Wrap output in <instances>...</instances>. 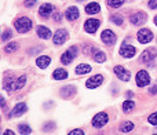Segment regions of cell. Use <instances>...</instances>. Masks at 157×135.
Listing matches in <instances>:
<instances>
[{"label": "cell", "mask_w": 157, "mask_h": 135, "mask_svg": "<svg viewBox=\"0 0 157 135\" xmlns=\"http://www.w3.org/2000/svg\"><path fill=\"white\" fill-rule=\"evenodd\" d=\"M36 30H37L39 37H41V39H48L50 36H51V30L46 26H37Z\"/></svg>", "instance_id": "cell-19"}, {"label": "cell", "mask_w": 157, "mask_h": 135, "mask_svg": "<svg viewBox=\"0 0 157 135\" xmlns=\"http://www.w3.org/2000/svg\"><path fill=\"white\" fill-rule=\"evenodd\" d=\"M108 120H109L108 114H106L105 112H101V113L95 114V117L92 119V125L97 127V128H101V127H103V125L108 123Z\"/></svg>", "instance_id": "cell-4"}, {"label": "cell", "mask_w": 157, "mask_h": 135, "mask_svg": "<svg viewBox=\"0 0 157 135\" xmlns=\"http://www.w3.org/2000/svg\"><path fill=\"white\" fill-rule=\"evenodd\" d=\"M35 4H36V0H25V2H24L25 7H33Z\"/></svg>", "instance_id": "cell-33"}, {"label": "cell", "mask_w": 157, "mask_h": 135, "mask_svg": "<svg viewBox=\"0 0 157 135\" xmlns=\"http://www.w3.org/2000/svg\"><path fill=\"white\" fill-rule=\"evenodd\" d=\"M135 52H136L135 47L130 46V44H123V46L120 47V54L124 58H132L134 55H135Z\"/></svg>", "instance_id": "cell-8"}, {"label": "cell", "mask_w": 157, "mask_h": 135, "mask_svg": "<svg viewBox=\"0 0 157 135\" xmlns=\"http://www.w3.org/2000/svg\"><path fill=\"white\" fill-rule=\"evenodd\" d=\"M52 11H54V7H52V4H50V3H46V4H43L39 8V14H40L41 17H44V18L51 15Z\"/></svg>", "instance_id": "cell-15"}, {"label": "cell", "mask_w": 157, "mask_h": 135, "mask_svg": "<svg viewBox=\"0 0 157 135\" xmlns=\"http://www.w3.org/2000/svg\"><path fill=\"white\" fill-rule=\"evenodd\" d=\"M156 55H157V52H156L155 48L146 50V51H144V52H142V55H141V62L142 64H144V62L145 64H150L156 58Z\"/></svg>", "instance_id": "cell-11"}, {"label": "cell", "mask_w": 157, "mask_h": 135, "mask_svg": "<svg viewBox=\"0 0 157 135\" xmlns=\"http://www.w3.org/2000/svg\"><path fill=\"white\" fill-rule=\"evenodd\" d=\"M94 60H95V62H105V61H106V55L103 54L102 51L95 50V51H94Z\"/></svg>", "instance_id": "cell-24"}, {"label": "cell", "mask_w": 157, "mask_h": 135, "mask_svg": "<svg viewBox=\"0 0 157 135\" xmlns=\"http://www.w3.org/2000/svg\"><path fill=\"white\" fill-rule=\"evenodd\" d=\"M19 133L21 134H32V130L28 124H19Z\"/></svg>", "instance_id": "cell-29"}, {"label": "cell", "mask_w": 157, "mask_h": 135, "mask_svg": "<svg viewBox=\"0 0 157 135\" xmlns=\"http://www.w3.org/2000/svg\"><path fill=\"white\" fill-rule=\"evenodd\" d=\"M110 19H112V22H114L116 25H121L123 24V17L121 15H113Z\"/></svg>", "instance_id": "cell-31"}, {"label": "cell", "mask_w": 157, "mask_h": 135, "mask_svg": "<svg viewBox=\"0 0 157 135\" xmlns=\"http://www.w3.org/2000/svg\"><path fill=\"white\" fill-rule=\"evenodd\" d=\"M155 24H156V26H157V17H155Z\"/></svg>", "instance_id": "cell-41"}, {"label": "cell", "mask_w": 157, "mask_h": 135, "mask_svg": "<svg viewBox=\"0 0 157 135\" xmlns=\"http://www.w3.org/2000/svg\"><path fill=\"white\" fill-rule=\"evenodd\" d=\"M99 25H101L99 19H95V18L87 19V21L84 22V28H86V30L88 33H95L97 32V29L99 28Z\"/></svg>", "instance_id": "cell-7"}, {"label": "cell", "mask_w": 157, "mask_h": 135, "mask_svg": "<svg viewBox=\"0 0 157 135\" xmlns=\"http://www.w3.org/2000/svg\"><path fill=\"white\" fill-rule=\"evenodd\" d=\"M130 21H131V24H132V25L139 26V25H142V24H145V22H146V14H145V13H135V14H132V15H131Z\"/></svg>", "instance_id": "cell-13"}, {"label": "cell", "mask_w": 157, "mask_h": 135, "mask_svg": "<svg viewBox=\"0 0 157 135\" xmlns=\"http://www.w3.org/2000/svg\"><path fill=\"white\" fill-rule=\"evenodd\" d=\"M75 72H76L77 75H86V73L91 72V66H90L88 64H80V65L76 66Z\"/></svg>", "instance_id": "cell-20"}, {"label": "cell", "mask_w": 157, "mask_h": 135, "mask_svg": "<svg viewBox=\"0 0 157 135\" xmlns=\"http://www.w3.org/2000/svg\"><path fill=\"white\" fill-rule=\"evenodd\" d=\"M26 83V77L25 76H19L15 81H14V90H21Z\"/></svg>", "instance_id": "cell-23"}, {"label": "cell", "mask_w": 157, "mask_h": 135, "mask_svg": "<svg viewBox=\"0 0 157 135\" xmlns=\"http://www.w3.org/2000/svg\"><path fill=\"white\" fill-rule=\"evenodd\" d=\"M157 92V87H152V88H150V94H156Z\"/></svg>", "instance_id": "cell-37"}, {"label": "cell", "mask_w": 157, "mask_h": 135, "mask_svg": "<svg viewBox=\"0 0 157 135\" xmlns=\"http://www.w3.org/2000/svg\"><path fill=\"white\" fill-rule=\"evenodd\" d=\"M66 39H68V32H66L65 29H58L57 32H55L54 35V44H58V46H61V44H63L66 41Z\"/></svg>", "instance_id": "cell-9"}, {"label": "cell", "mask_w": 157, "mask_h": 135, "mask_svg": "<svg viewBox=\"0 0 157 135\" xmlns=\"http://www.w3.org/2000/svg\"><path fill=\"white\" fill-rule=\"evenodd\" d=\"M153 40V33L150 29H141L138 32V41L142 44H146Z\"/></svg>", "instance_id": "cell-5"}, {"label": "cell", "mask_w": 157, "mask_h": 135, "mask_svg": "<svg viewBox=\"0 0 157 135\" xmlns=\"http://www.w3.org/2000/svg\"><path fill=\"white\" fill-rule=\"evenodd\" d=\"M149 7L152 10H157V0H150L149 2Z\"/></svg>", "instance_id": "cell-34"}, {"label": "cell", "mask_w": 157, "mask_h": 135, "mask_svg": "<svg viewBox=\"0 0 157 135\" xmlns=\"http://www.w3.org/2000/svg\"><path fill=\"white\" fill-rule=\"evenodd\" d=\"M14 26H15V29L18 30L19 33H26L28 30L32 28V21H30V18H28V17H21V18H18L15 21Z\"/></svg>", "instance_id": "cell-1"}, {"label": "cell", "mask_w": 157, "mask_h": 135, "mask_svg": "<svg viewBox=\"0 0 157 135\" xmlns=\"http://www.w3.org/2000/svg\"><path fill=\"white\" fill-rule=\"evenodd\" d=\"M147 120H149V123H150L152 125H157V112H156V113H152V114H150Z\"/></svg>", "instance_id": "cell-32"}, {"label": "cell", "mask_w": 157, "mask_h": 135, "mask_svg": "<svg viewBox=\"0 0 157 135\" xmlns=\"http://www.w3.org/2000/svg\"><path fill=\"white\" fill-rule=\"evenodd\" d=\"M3 134H4V135H8V134H14V133H13V131H10V130H7V131H4Z\"/></svg>", "instance_id": "cell-38"}, {"label": "cell", "mask_w": 157, "mask_h": 135, "mask_svg": "<svg viewBox=\"0 0 157 135\" xmlns=\"http://www.w3.org/2000/svg\"><path fill=\"white\" fill-rule=\"evenodd\" d=\"M124 3V0H108V4L113 8H119Z\"/></svg>", "instance_id": "cell-28"}, {"label": "cell", "mask_w": 157, "mask_h": 135, "mask_svg": "<svg viewBox=\"0 0 157 135\" xmlns=\"http://www.w3.org/2000/svg\"><path fill=\"white\" fill-rule=\"evenodd\" d=\"M127 97H128V98H130V97H132V92H131V91H128V92H127Z\"/></svg>", "instance_id": "cell-40"}, {"label": "cell", "mask_w": 157, "mask_h": 135, "mask_svg": "<svg viewBox=\"0 0 157 135\" xmlns=\"http://www.w3.org/2000/svg\"><path fill=\"white\" fill-rule=\"evenodd\" d=\"M11 36H13V33H11V30H4V32H3V35H2V40H3V41H7V40H10V39H11Z\"/></svg>", "instance_id": "cell-30"}, {"label": "cell", "mask_w": 157, "mask_h": 135, "mask_svg": "<svg viewBox=\"0 0 157 135\" xmlns=\"http://www.w3.org/2000/svg\"><path fill=\"white\" fill-rule=\"evenodd\" d=\"M101 39H102V41L105 44H114L116 43V35H114L112 30H109V29H106V30H103L102 32V35H101Z\"/></svg>", "instance_id": "cell-12"}, {"label": "cell", "mask_w": 157, "mask_h": 135, "mask_svg": "<svg viewBox=\"0 0 157 135\" xmlns=\"http://www.w3.org/2000/svg\"><path fill=\"white\" fill-rule=\"evenodd\" d=\"M134 106H135V103H134L132 101H125V102L123 103V110L124 112H131L134 109Z\"/></svg>", "instance_id": "cell-26"}, {"label": "cell", "mask_w": 157, "mask_h": 135, "mask_svg": "<svg viewBox=\"0 0 157 135\" xmlns=\"http://www.w3.org/2000/svg\"><path fill=\"white\" fill-rule=\"evenodd\" d=\"M77 55V47H71V48L68 50L66 52H63L62 57H61V62L63 64V65H68V64H71L72 61L76 58Z\"/></svg>", "instance_id": "cell-2"}, {"label": "cell", "mask_w": 157, "mask_h": 135, "mask_svg": "<svg viewBox=\"0 0 157 135\" xmlns=\"http://www.w3.org/2000/svg\"><path fill=\"white\" fill-rule=\"evenodd\" d=\"M52 76H54L55 80H63V79L68 77V72H66L65 69H61V68H59V69H55L54 70V75H52Z\"/></svg>", "instance_id": "cell-22"}, {"label": "cell", "mask_w": 157, "mask_h": 135, "mask_svg": "<svg viewBox=\"0 0 157 135\" xmlns=\"http://www.w3.org/2000/svg\"><path fill=\"white\" fill-rule=\"evenodd\" d=\"M50 62H51V58H50L48 55H41V57L37 58V61H36V65L40 68V69H46V68H48Z\"/></svg>", "instance_id": "cell-17"}, {"label": "cell", "mask_w": 157, "mask_h": 135, "mask_svg": "<svg viewBox=\"0 0 157 135\" xmlns=\"http://www.w3.org/2000/svg\"><path fill=\"white\" fill-rule=\"evenodd\" d=\"M76 91L77 90L75 86H66L61 90V95H62L63 98H71V97H73V95H76Z\"/></svg>", "instance_id": "cell-16"}, {"label": "cell", "mask_w": 157, "mask_h": 135, "mask_svg": "<svg viewBox=\"0 0 157 135\" xmlns=\"http://www.w3.org/2000/svg\"><path fill=\"white\" fill-rule=\"evenodd\" d=\"M132 130H134V123L131 122H124L121 124V127H120V131H123V133H130Z\"/></svg>", "instance_id": "cell-25"}, {"label": "cell", "mask_w": 157, "mask_h": 135, "mask_svg": "<svg viewBox=\"0 0 157 135\" xmlns=\"http://www.w3.org/2000/svg\"><path fill=\"white\" fill-rule=\"evenodd\" d=\"M54 19H55L57 22H59V21H61V14H59V13L54 14Z\"/></svg>", "instance_id": "cell-36"}, {"label": "cell", "mask_w": 157, "mask_h": 135, "mask_svg": "<svg viewBox=\"0 0 157 135\" xmlns=\"http://www.w3.org/2000/svg\"><path fill=\"white\" fill-rule=\"evenodd\" d=\"M102 81H103L102 75H95V76H92L91 79L87 80L86 86H87V88H97V87H99L101 84H102Z\"/></svg>", "instance_id": "cell-10"}, {"label": "cell", "mask_w": 157, "mask_h": 135, "mask_svg": "<svg viewBox=\"0 0 157 135\" xmlns=\"http://www.w3.org/2000/svg\"><path fill=\"white\" fill-rule=\"evenodd\" d=\"M6 106V101H4V98H2V108H4Z\"/></svg>", "instance_id": "cell-39"}, {"label": "cell", "mask_w": 157, "mask_h": 135, "mask_svg": "<svg viewBox=\"0 0 157 135\" xmlns=\"http://www.w3.org/2000/svg\"><path fill=\"white\" fill-rule=\"evenodd\" d=\"M113 72H114V75L117 76V77L120 79V80H123V81H128L131 79V73L128 72L125 68H123V66H114V69H113Z\"/></svg>", "instance_id": "cell-6"}, {"label": "cell", "mask_w": 157, "mask_h": 135, "mask_svg": "<svg viewBox=\"0 0 157 135\" xmlns=\"http://www.w3.org/2000/svg\"><path fill=\"white\" fill-rule=\"evenodd\" d=\"M69 134H71V135H76V134H78V135H83L84 133H83V130H73V131H71Z\"/></svg>", "instance_id": "cell-35"}, {"label": "cell", "mask_w": 157, "mask_h": 135, "mask_svg": "<svg viewBox=\"0 0 157 135\" xmlns=\"http://www.w3.org/2000/svg\"><path fill=\"white\" fill-rule=\"evenodd\" d=\"M25 112H26V105H25V103H18V105L14 106V109L10 112V114H8V116H10V117L22 116Z\"/></svg>", "instance_id": "cell-14"}, {"label": "cell", "mask_w": 157, "mask_h": 135, "mask_svg": "<svg viewBox=\"0 0 157 135\" xmlns=\"http://www.w3.org/2000/svg\"><path fill=\"white\" fill-rule=\"evenodd\" d=\"M66 18L69 21H75V19L78 18V8L77 7H69L66 10Z\"/></svg>", "instance_id": "cell-18"}, {"label": "cell", "mask_w": 157, "mask_h": 135, "mask_svg": "<svg viewBox=\"0 0 157 135\" xmlns=\"http://www.w3.org/2000/svg\"><path fill=\"white\" fill-rule=\"evenodd\" d=\"M150 83V77H149V73L146 70H139L136 73V86L138 87H145Z\"/></svg>", "instance_id": "cell-3"}, {"label": "cell", "mask_w": 157, "mask_h": 135, "mask_svg": "<svg viewBox=\"0 0 157 135\" xmlns=\"http://www.w3.org/2000/svg\"><path fill=\"white\" fill-rule=\"evenodd\" d=\"M99 10H101V7L98 3H88L86 7L87 14H97V13H99Z\"/></svg>", "instance_id": "cell-21"}, {"label": "cell", "mask_w": 157, "mask_h": 135, "mask_svg": "<svg viewBox=\"0 0 157 135\" xmlns=\"http://www.w3.org/2000/svg\"><path fill=\"white\" fill-rule=\"evenodd\" d=\"M18 50V43H10L4 47V51L7 52H13V51H17Z\"/></svg>", "instance_id": "cell-27"}]
</instances>
